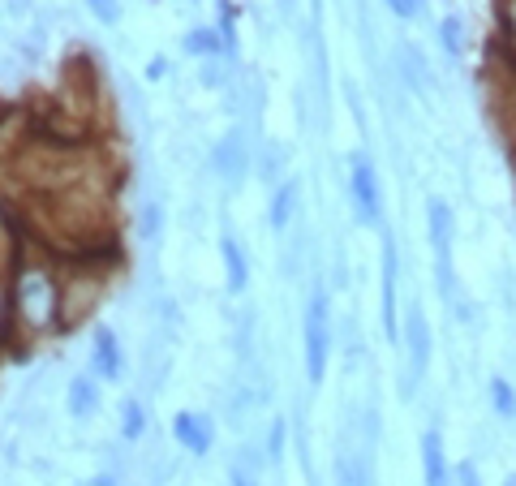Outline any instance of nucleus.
<instances>
[{"label": "nucleus", "mask_w": 516, "mask_h": 486, "mask_svg": "<svg viewBox=\"0 0 516 486\" xmlns=\"http://www.w3.org/2000/svg\"><path fill=\"white\" fill-rule=\"evenodd\" d=\"M91 366H95V375L99 379H108V383H117L121 379V340L108 332V327H95V349H91Z\"/></svg>", "instance_id": "9b49d317"}, {"label": "nucleus", "mask_w": 516, "mask_h": 486, "mask_svg": "<svg viewBox=\"0 0 516 486\" xmlns=\"http://www.w3.org/2000/svg\"><path fill=\"white\" fill-rule=\"evenodd\" d=\"M422 482L426 486H452V465H448V452H443V435L435 426L422 431Z\"/></svg>", "instance_id": "1a4fd4ad"}, {"label": "nucleus", "mask_w": 516, "mask_h": 486, "mask_svg": "<svg viewBox=\"0 0 516 486\" xmlns=\"http://www.w3.org/2000/svg\"><path fill=\"white\" fill-rule=\"evenodd\" d=\"M293 207H297V181H284L280 190H276V198H271V228H276V233L289 228Z\"/></svg>", "instance_id": "dca6fc26"}, {"label": "nucleus", "mask_w": 516, "mask_h": 486, "mask_svg": "<svg viewBox=\"0 0 516 486\" xmlns=\"http://www.w3.org/2000/svg\"><path fill=\"white\" fill-rule=\"evenodd\" d=\"M233 486H258V482H254V478H246L241 469H233Z\"/></svg>", "instance_id": "393cba45"}, {"label": "nucleus", "mask_w": 516, "mask_h": 486, "mask_svg": "<svg viewBox=\"0 0 516 486\" xmlns=\"http://www.w3.org/2000/svg\"><path fill=\"white\" fill-rule=\"evenodd\" d=\"M95 409H99V383L91 375H78L69 383V413L74 418H91Z\"/></svg>", "instance_id": "ddd939ff"}, {"label": "nucleus", "mask_w": 516, "mask_h": 486, "mask_svg": "<svg viewBox=\"0 0 516 486\" xmlns=\"http://www.w3.org/2000/svg\"><path fill=\"white\" fill-rule=\"evenodd\" d=\"M86 5H91V13L104 26H117L121 22V5H117V0H86Z\"/></svg>", "instance_id": "412c9836"}, {"label": "nucleus", "mask_w": 516, "mask_h": 486, "mask_svg": "<svg viewBox=\"0 0 516 486\" xmlns=\"http://www.w3.org/2000/svg\"><path fill=\"white\" fill-rule=\"evenodd\" d=\"M379 306H383V336L392 340H400V327H396V241H392V233H383V280H379Z\"/></svg>", "instance_id": "0eeeda50"}, {"label": "nucleus", "mask_w": 516, "mask_h": 486, "mask_svg": "<svg viewBox=\"0 0 516 486\" xmlns=\"http://www.w3.org/2000/svg\"><path fill=\"white\" fill-rule=\"evenodd\" d=\"M456 482H461V486H482L478 461H461V465H456Z\"/></svg>", "instance_id": "5701e85b"}, {"label": "nucleus", "mask_w": 516, "mask_h": 486, "mask_svg": "<svg viewBox=\"0 0 516 486\" xmlns=\"http://www.w3.org/2000/svg\"><path fill=\"white\" fill-rule=\"evenodd\" d=\"M504 486H516V469H512V474H508V478H504Z\"/></svg>", "instance_id": "a878e982"}, {"label": "nucleus", "mask_w": 516, "mask_h": 486, "mask_svg": "<svg viewBox=\"0 0 516 486\" xmlns=\"http://www.w3.org/2000/svg\"><path fill=\"white\" fill-rule=\"evenodd\" d=\"M327 357H332V297L319 284L306 302V379L319 388L327 379Z\"/></svg>", "instance_id": "7ed1b4c3"}, {"label": "nucleus", "mask_w": 516, "mask_h": 486, "mask_svg": "<svg viewBox=\"0 0 516 486\" xmlns=\"http://www.w3.org/2000/svg\"><path fill=\"white\" fill-rule=\"evenodd\" d=\"M220 254H224V271H228V293H241V289H246V280H250L246 254H241V246H237L233 237L220 241Z\"/></svg>", "instance_id": "f8f14e48"}, {"label": "nucleus", "mask_w": 516, "mask_h": 486, "mask_svg": "<svg viewBox=\"0 0 516 486\" xmlns=\"http://www.w3.org/2000/svg\"><path fill=\"white\" fill-rule=\"evenodd\" d=\"M426 233L430 250H435V271H439V293L456 297V271H452V241H456V216L443 198H426Z\"/></svg>", "instance_id": "20e7f679"}, {"label": "nucleus", "mask_w": 516, "mask_h": 486, "mask_svg": "<svg viewBox=\"0 0 516 486\" xmlns=\"http://www.w3.org/2000/svg\"><path fill=\"white\" fill-rule=\"evenodd\" d=\"M172 435H177L181 448H190L194 456L211 452V439H215V431H211V418H203V413H190V409L172 418Z\"/></svg>", "instance_id": "9d476101"}, {"label": "nucleus", "mask_w": 516, "mask_h": 486, "mask_svg": "<svg viewBox=\"0 0 516 486\" xmlns=\"http://www.w3.org/2000/svg\"><path fill=\"white\" fill-rule=\"evenodd\" d=\"M439 44L448 56H461L465 52V18H443L439 22Z\"/></svg>", "instance_id": "f3484780"}, {"label": "nucleus", "mask_w": 516, "mask_h": 486, "mask_svg": "<svg viewBox=\"0 0 516 486\" xmlns=\"http://www.w3.org/2000/svg\"><path fill=\"white\" fill-rule=\"evenodd\" d=\"M142 426H147V413H142L138 400H129V405H125V422H121L125 439H138V435H142Z\"/></svg>", "instance_id": "aec40b11"}, {"label": "nucleus", "mask_w": 516, "mask_h": 486, "mask_svg": "<svg viewBox=\"0 0 516 486\" xmlns=\"http://www.w3.org/2000/svg\"><path fill=\"white\" fill-rule=\"evenodd\" d=\"M486 396H491V409L499 413V418L516 422V388H512V379L491 375V383H486Z\"/></svg>", "instance_id": "4468645a"}, {"label": "nucleus", "mask_w": 516, "mask_h": 486, "mask_svg": "<svg viewBox=\"0 0 516 486\" xmlns=\"http://www.w3.org/2000/svg\"><path fill=\"white\" fill-rule=\"evenodd\" d=\"M383 5H387V9H392V13H396V18H418V13H422V5H426V0H383Z\"/></svg>", "instance_id": "4be33fe9"}, {"label": "nucleus", "mask_w": 516, "mask_h": 486, "mask_svg": "<svg viewBox=\"0 0 516 486\" xmlns=\"http://www.w3.org/2000/svg\"><path fill=\"white\" fill-rule=\"evenodd\" d=\"M39 134H35V125L31 117H26L22 108H5L0 112V160H18V155L31 147Z\"/></svg>", "instance_id": "6e6552de"}, {"label": "nucleus", "mask_w": 516, "mask_h": 486, "mask_svg": "<svg viewBox=\"0 0 516 486\" xmlns=\"http://www.w3.org/2000/svg\"><path fill=\"white\" fill-rule=\"evenodd\" d=\"M405 345H409V379L418 383L426 370H430V349H435V340H430V323H426V314L413 306L409 314H405Z\"/></svg>", "instance_id": "423d86ee"}, {"label": "nucleus", "mask_w": 516, "mask_h": 486, "mask_svg": "<svg viewBox=\"0 0 516 486\" xmlns=\"http://www.w3.org/2000/svg\"><path fill=\"white\" fill-rule=\"evenodd\" d=\"M336 474H340V486H366V465L353 461V456H340Z\"/></svg>", "instance_id": "a211bd4d"}, {"label": "nucleus", "mask_w": 516, "mask_h": 486, "mask_svg": "<svg viewBox=\"0 0 516 486\" xmlns=\"http://www.w3.org/2000/svg\"><path fill=\"white\" fill-rule=\"evenodd\" d=\"M349 194H353L357 224L379 228V224H383V190H379V173H375V164H370L362 151H357L353 160H349Z\"/></svg>", "instance_id": "39448f33"}, {"label": "nucleus", "mask_w": 516, "mask_h": 486, "mask_svg": "<svg viewBox=\"0 0 516 486\" xmlns=\"http://www.w3.org/2000/svg\"><path fill=\"white\" fill-rule=\"evenodd\" d=\"M185 48H190L194 56H207V52H220V48H224V39L215 35V31H194L190 39H185Z\"/></svg>", "instance_id": "6ab92c4d"}, {"label": "nucleus", "mask_w": 516, "mask_h": 486, "mask_svg": "<svg viewBox=\"0 0 516 486\" xmlns=\"http://www.w3.org/2000/svg\"><path fill=\"white\" fill-rule=\"evenodd\" d=\"M108 284V267L99 259H74L65 271H61V327L78 323L86 310L99 302Z\"/></svg>", "instance_id": "f03ea898"}, {"label": "nucleus", "mask_w": 516, "mask_h": 486, "mask_svg": "<svg viewBox=\"0 0 516 486\" xmlns=\"http://www.w3.org/2000/svg\"><path fill=\"white\" fill-rule=\"evenodd\" d=\"M215 160H220V168H224L228 181H241V177H246V142H241L237 134H228Z\"/></svg>", "instance_id": "2eb2a0df"}, {"label": "nucleus", "mask_w": 516, "mask_h": 486, "mask_svg": "<svg viewBox=\"0 0 516 486\" xmlns=\"http://www.w3.org/2000/svg\"><path fill=\"white\" fill-rule=\"evenodd\" d=\"M82 486H117V478H108V474H99V478H86Z\"/></svg>", "instance_id": "b1692460"}, {"label": "nucleus", "mask_w": 516, "mask_h": 486, "mask_svg": "<svg viewBox=\"0 0 516 486\" xmlns=\"http://www.w3.org/2000/svg\"><path fill=\"white\" fill-rule=\"evenodd\" d=\"M9 310L26 332H52L61 327V276L52 271L48 259H26L9 276Z\"/></svg>", "instance_id": "f257e3e1"}]
</instances>
